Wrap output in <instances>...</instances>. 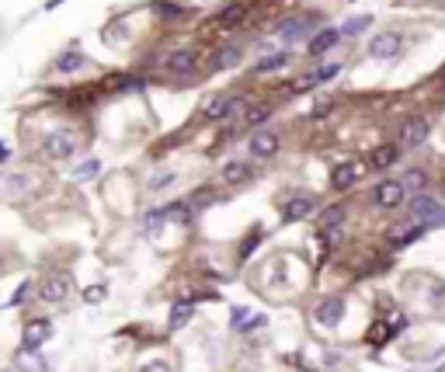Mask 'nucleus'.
Returning <instances> with one entry per match:
<instances>
[{
  "instance_id": "f3484780",
  "label": "nucleus",
  "mask_w": 445,
  "mask_h": 372,
  "mask_svg": "<svg viewBox=\"0 0 445 372\" xmlns=\"http://www.w3.org/2000/svg\"><path fill=\"white\" fill-rule=\"evenodd\" d=\"M421 233H424V226L411 219L407 226H393V230H390V240H393V243H411V240H418Z\"/></svg>"
},
{
  "instance_id": "ddd939ff",
  "label": "nucleus",
  "mask_w": 445,
  "mask_h": 372,
  "mask_svg": "<svg viewBox=\"0 0 445 372\" xmlns=\"http://www.w3.org/2000/svg\"><path fill=\"white\" fill-rule=\"evenodd\" d=\"M49 334H53V323L49 320H28L25 323V345L28 348H39L42 341H49Z\"/></svg>"
},
{
  "instance_id": "f257e3e1",
  "label": "nucleus",
  "mask_w": 445,
  "mask_h": 372,
  "mask_svg": "<svg viewBox=\"0 0 445 372\" xmlns=\"http://www.w3.org/2000/svg\"><path fill=\"white\" fill-rule=\"evenodd\" d=\"M407 213H411V219L421 223V226H442L445 223V202H439V198H431V195L418 191V195H411Z\"/></svg>"
},
{
  "instance_id": "7ed1b4c3",
  "label": "nucleus",
  "mask_w": 445,
  "mask_h": 372,
  "mask_svg": "<svg viewBox=\"0 0 445 372\" xmlns=\"http://www.w3.org/2000/svg\"><path fill=\"white\" fill-rule=\"evenodd\" d=\"M400 49H404V39L396 31H379V35L369 39V56L372 59H393V56H400Z\"/></svg>"
},
{
  "instance_id": "aec40b11",
  "label": "nucleus",
  "mask_w": 445,
  "mask_h": 372,
  "mask_svg": "<svg viewBox=\"0 0 445 372\" xmlns=\"http://www.w3.org/2000/svg\"><path fill=\"white\" fill-rule=\"evenodd\" d=\"M84 63H87V59H84L80 53H74V49H70V53H63L59 59H56V70H59V74H77Z\"/></svg>"
},
{
  "instance_id": "f8f14e48",
  "label": "nucleus",
  "mask_w": 445,
  "mask_h": 372,
  "mask_svg": "<svg viewBox=\"0 0 445 372\" xmlns=\"http://www.w3.org/2000/svg\"><path fill=\"white\" fill-rule=\"evenodd\" d=\"M230 111H234V98L216 94V98L206 101V108H202V119H206V122H219V119H230Z\"/></svg>"
},
{
  "instance_id": "423d86ee",
  "label": "nucleus",
  "mask_w": 445,
  "mask_h": 372,
  "mask_svg": "<svg viewBox=\"0 0 445 372\" xmlns=\"http://www.w3.org/2000/svg\"><path fill=\"white\" fill-rule=\"evenodd\" d=\"M46 157H53V160H66L74 150H77V139L70 133H49L46 136Z\"/></svg>"
},
{
  "instance_id": "393cba45",
  "label": "nucleus",
  "mask_w": 445,
  "mask_h": 372,
  "mask_svg": "<svg viewBox=\"0 0 445 372\" xmlns=\"http://www.w3.org/2000/svg\"><path fill=\"white\" fill-rule=\"evenodd\" d=\"M289 63V53H271V56H264L261 63H258V74H271V70H282Z\"/></svg>"
},
{
  "instance_id": "2eb2a0df",
  "label": "nucleus",
  "mask_w": 445,
  "mask_h": 372,
  "mask_svg": "<svg viewBox=\"0 0 445 372\" xmlns=\"http://www.w3.org/2000/svg\"><path fill=\"white\" fill-rule=\"evenodd\" d=\"M191 70H195V53H191V49H181V53L167 56V74L184 77V74H191Z\"/></svg>"
},
{
  "instance_id": "473e14b6",
  "label": "nucleus",
  "mask_w": 445,
  "mask_h": 372,
  "mask_svg": "<svg viewBox=\"0 0 445 372\" xmlns=\"http://www.w3.org/2000/svg\"><path fill=\"white\" fill-rule=\"evenodd\" d=\"M258 243H261V230H254L251 237H247L244 243H240V258H247V254H251V251H254Z\"/></svg>"
},
{
  "instance_id": "9b49d317",
  "label": "nucleus",
  "mask_w": 445,
  "mask_h": 372,
  "mask_svg": "<svg viewBox=\"0 0 445 372\" xmlns=\"http://www.w3.org/2000/svg\"><path fill=\"white\" fill-rule=\"evenodd\" d=\"M359 178H362V167H359V164H338L334 174H331V185L338 188V191H348Z\"/></svg>"
},
{
  "instance_id": "bb28decb",
  "label": "nucleus",
  "mask_w": 445,
  "mask_h": 372,
  "mask_svg": "<svg viewBox=\"0 0 445 372\" xmlns=\"http://www.w3.org/2000/svg\"><path fill=\"white\" fill-rule=\"evenodd\" d=\"M264 317H251V310H234V327H261Z\"/></svg>"
},
{
  "instance_id": "72a5a7b5",
  "label": "nucleus",
  "mask_w": 445,
  "mask_h": 372,
  "mask_svg": "<svg viewBox=\"0 0 445 372\" xmlns=\"http://www.w3.org/2000/svg\"><path fill=\"white\" fill-rule=\"evenodd\" d=\"M369 28V18H351L348 25L341 28V35H355V31H366Z\"/></svg>"
},
{
  "instance_id": "7c9ffc66",
  "label": "nucleus",
  "mask_w": 445,
  "mask_h": 372,
  "mask_svg": "<svg viewBox=\"0 0 445 372\" xmlns=\"http://www.w3.org/2000/svg\"><path fill=\"white\" fill-rule=\"evenodd\" d=\"M390 331H393V323H376V327L369 331V341H372V345H383V338H386Z\"/></svg>"
},
{
  "instance_id": "6ab92c4d",
  "label": "nucleus",
  "mask_w": 445,
  "mask_h": 372,
  "mask_svg": "<svg viewBox=\"0 0 445 372\" xmlns=\"http://www.w3.org/2000/svg\"><path fill=\"white\" fill-rule=\"evenodd\" d=\"M247 178H251V167L240 164V160H234V164L223 167V181H226V185H244Z\"/></svg>"
},
{
  "instance_id": "f03ea898",
  "label": "nucleus",
  "mask_w": 445,
  "mask_h": 372,
  "mask_svg": "<svg viewBox=\"0 0 445 372\" xmlns=\"http://www.w3.org/2000/svg\"><path fill=\"white\" fill-rule=\"evenodd\" d=\"M404 198H407L404 181H379V185L372 188V202L379 209H396V206H404Z\"/></svg>"
},
{
  "instance_id": "4c0bfd02",
  "label": "nucleus",
  "mask_w": 445,
  "mask_h": 372,
  "mask_svg": "<svg viewBox=\"0 0 445 372\" xmlns=\"http://www.w3.org/2000/svg\"><path fill=\"white\" fill-rule=\"evenodd\" d=\"M25 296H28V282H25V286H21V289H18V293H14V299H11V303H21Z\"/></svg>"
},
{
  "instance_id": "4468645a",
  "label": "nucleus",
  "mask_w": 445,
  "mask_h": 372,
  "mask_svg": "<svg viewBox=\"0 0 445 372\" xmlns=\"http://www.w3.org/2000/svg\"><path fill=\"white\" fill-rule=\"evenodd\" d=\"M338 42H341V31H334V28H324V31H316L314 39H310V46H306V49H310V56H324L327 49H334Z\"/></svg>"
},
{
  "instance_id": "0eeeda50",
  "label": "nucleus",
  "mask_w": 445,
  "mask_h": 372,
  "mask_svg": "<svg viewBox=\"0 0 445 372\" xmlns=\"http://www.w3.org/2000/svg\"><path fill=\"white\" fill-rule=\"evenodd\" d=\"M341 317H344V299H338V296L324 299V303L314 310V320L320 323V327H338Z\"/></svg>"
},
{
  "instance_id": "c9c22d12",
  "label": "nucleus",
  "mask_w": 445,
  "mask_h": 372,
  "mask_svg": "<svg viewBox=\"0 0 445 372\" xmlns=\"http://www.w3.org/2000/svg\"><path fill=\"white\" fill-rule=\"evenodd\" d=\"M143 372H171V366H167V362H150Z\"/></svg>"
},
{
  "instance_id": "5701e85b",
  "label": "nucleus",
  "mask_w": 445,
  "mask_h": 372,
  "mask_svg": "<svg viewBox=\"0 0 445 372\" xmlns=\"http://www.w3.org/2000/svg\"><path fill=\"white\" fill-rule=\"evenodd\" d=\"M191 313H195V310H191V303H178V306L171 310V323H167V327H171V331H181L184 323L191 320Z\"/></svg>"
},
{
  "instance_id": "9d476101",
  "label": "nucleus",
  "mask_w": 445,
  "mask_h": 372,
  "mask_svg": "<svg viewBox=\"0 0 445 372\" xmlns=\"http://www.w3.org/2000/svg\"><path fill=\"white\" fill-rule=\"evenodd\" d=\"M14 369L18 372H46V358L39 355V348H21L18 355H14Z\"/></svg>"
},
{
  "instance_id": "39448f33",
  "label": "nucleus",
  "mask_w": 445,
  "mask_h": 372,
  "mask_svg": "<svg viewBox=\"0 0 445 372\" xmlns=\"http://www.w3.org/2000/svg\"><path fill=\"white\" fill-rule=\"evenodd\" d=\"M70 286H74V278H70L66 271H56V275H49V278L42 282L39 296H42L46 303H63V299L70 296Z\"/></svg>"
},
{
  "instance_id": "e433bc0d",
  "label": "nucleus",
  "mask_w": 445,
  "mask_h": 372,
  "mask_svg": "<svg viewBox=\"0 0 445 372\" xmlns=\"http://www.w3.org/2000/svg\"><path fill=\"white\" fill-rule=\"evenodd\" d=\"M157 14H178V7L174 4H157Z\"/></svg>"
},
{
  "instance_id": "2f4dec72",
  "label": "nucleus",
  "mask_w": 445,
  "mask_h": 372,
  "mask_svg": "<svg viewBox=\"0 0 445 372\" xmlns=\"http://www.w3.org/2000/svg\"><path fill=\"white\" fill-rule=\"evenodd\" d=\"M171 181H174V174H171V171H157V174H154V178H150L146 185L154 188V191H160V188H164V185H171Z\"/></svg>"
},
{
  "instance_id": "dca6fc26",
  "label": "nucleus",
  "mask_w": 445,
  "mask_h": 372,
  "mask_svg": "<svg viewBox=\"0 0 445 372\" xmlns=\"http://www.w3.org/2000/svg\"><path fill=\"white\" fill-rule=\"evenodd\" d=\"M310 28H314V18H292V21H282V25H279V35H282L286 42H296V39H303Z\"/></svg>"
},
{
  "instance_id": "f704fd0d",
  "label": "nucleus",
  "mask_w": 445,
  "mask_h": 372,
  "mask_svg": "<svg viewBox=\"0 0 445 372\" xmlns=\"http://www.w3.org/2000/svg\"><path fill=\"white\" fill-rule=\"evenodd\" d=\"M338 70H341V63H327V66H320V70H316V77H320V84H324V80L334 77Z\"/></svg>"
},
{
  "instance_id": "c85d7f7f",
  "label": "nucleus",
  "mask_w": 445,
  "mask_h": 372,
  "mask_svg": "<svg viewBox=\"0 0 445 372\" xmlns=\"http://www.w3.org/2000/svg\"><path fill=\"white\" fill-rule=\"evenodd\" d=\"M268 115H271V108H268V105H258V108H251V111L244 115V122H247V126H261Z\"/></svg>"
},
{
  "instance_id": "c756f323",
  "label": "nucleus",
  "mask_w": 445,
  "mask_h": 372,
  "mask_svg": "<svg viewBox=\"0 0 445 372\" xmlns=\"http://www.w3.org/2000/svg\"><path fill=\"white\" fill-rule=\"evenodd\" d=\"M105 296H108L105 286H87V289H84V303L98 306V303H105Z\"/></svg>"
},
{
  "instance_id": "a211bd4d",
  "label": "nucleus",
  "mask_w": 445,
  "mask_h": 372,
  "mask_svg": "<svg viewBox=\"0 0 445 372\" xmlns=\"http://www.w3.org/2000/svg\"><path fill=\"white\" fill-rule=\"evenodd\" d=\"M244 14H247V4H244V0H234V4H230V7H226V11H223V14L216 18V25L234 28L236 21H244Z\"/></svg>"
},
{
  "instance_id": "58836bf2",
  "label": "nucleus",
  "mask_w": 445,
  "mask_h": 372,
  "mask_svg": "<svg viewBox=\"0 0 445 372\" xmlns=\"http://www.w3.org/2000/svg\"><path fill=\"white\" fill-rule=\"evenodd\" d=\"M442 195H445V188H442Z\"/></svg>"
},
{
  "instance_id": "412c9836",
  "label": "nucleus",
  "mask_w": 445,
  "mask_h": 372,
  "mask_svg": "<svg viewBox=\"0 0 445 372\" xmlns=\"http://www.w3.org/2000/svg\"><path fill=\"white\" fill-rule=\"evenodd\" d=\"M341 219H344V206H327L320 213V230H338Z\"/></svg>"
},
{
  "instance_id": "4be33fe9",
  "label": "nucleus",
  "mask_w": 445,
  "mask_h": 372,
  "mask_svg": "<svg viewBox=\"0 0 445 372\" xmlns=\"http://www.w3.org/2000/svg\"><path fill=\"white\" fill-rule=\"evenodd\" d=\"M424 185H428V174H424L421 167H414V171H407V174H404V188H407L411 195L424 191Z\"/></svg>"
},
{
  "instance_id": "6e6552de",
  "label": "nucleus",
  "mask_w": 445,
  "mask_h": 372,
  "mask_svg": "<svg viewBox=\"0 0 445 372\" xmlns=\"http://www.w3.org/2000/svg\"><path fill=\"white\" fill-rule=\"evenodd\" d=\"M314 209H316L314 195H296V198H289L286 206H282V219H286V223H299V219H306Z\"/></svg>"
},
{
  "instance_id": "cd10ccee",
  "label": "nucleus",
  "mask_w": 445,
  "mask_h": 372,
  "mask_svg": "<svg viewBox=\"0 0 445 372\" xmlns=\"http://www.w3.org/2000/svg\"><path fill=\"white\" fill-rule=\"evenodd\" d=\"M98 171H101V167H98V160H87V164H80L77 171H74V181H91Z\"/></svg>"
},
{
  "instance_id": "1a4fd4ad",
  "label": "nucleus",
  "mask_w": 445,
  "mask_h": 372,
  "mask_svg": "<svg viewBox=\"0 0 445 372\" xmlns=\"http://www.w3.org/2000/svg\"><path fill=\"white\" fill-rule=\"evenodd\" d=\"M247 150H251V157H275V150H279V136L275 133H254L251 136V143H247Z\"/></svg>"
},
{
  "instance_id": "a878e982",
  "label": "nucleus",
  "mask_w": 445,
  "mask_h": 372,
  "mask_svg": "<svg viewBox=\"0 0 445 372\" xmlns=\"http://www.w3.org/2000/svg\"><path fill=\"white\" fill-rule=\"evenodd\" d=\"M236 59H240V49L226 46V49H219V53L212 56V66H216V70H223V66H234Z\"/></svg>"
},
{
  "instance_id": "20e7f679",
  "label": "nucleus",
  "mask_w": 445,
  "mask_h": 372,
  "mask_svg": "<svg viewBox=\"0 0 445 372\" xmlns=\"http://www.w3.org/2000/svg\"><path fill=\"white\" fill-rule=\"evenodd\" d=\"M428 133H431V122L414 115V119H407L404 129H400V146H404V150H414V146H421V143L428 139Z\"/></svg>"
},
{
  "instance_id": "b1692460",
  "label": "nucleus",
  "mask_w": 445,
  "mask_h": 372,
  "mask_svg": "<svg viewBox=\"0 0 445 372\" xmlns=\"http://www.w3.org/2000/svg\"><path fill=\"white\" fill-rule=\"evenodd\" d=\"M396 154H400V146H379V150L372 154V167H376V171L390 167L393 160H396Z\"/></svg>"
}]
</instances>
